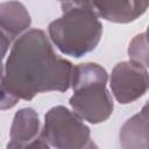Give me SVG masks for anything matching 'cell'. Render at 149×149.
I'll return each instance as SVG.
<instances>
[{"label": "cell", "mask_w": 149, "mask_h": 149, "mask_svg": "<svg viewBox=\"0 0 149 149\" xmlns=\"http://www.w3.org/2000/svg\"><path fill=\"white\" fill-rule=\"evenodd\" d=\"M128 56L130 61L149 68V41L146 33L137 34L129 43Z\"/></svg>", "instance_id": "cell-10"}, {"label": "cell", "mask_w": 149, "mask_h": 149, "mask_svg": "<svg viewBox=\"0 0 149 149\" xmlns=\"http://www.w3.org/2000/svg\"><path fill=\"white\" fill-rule=\"evenodd\" d=\"M73 66L59 57L41 29H30L13 44L1 76V109L19 100H31L50 91L64 92L71 86Z\"/></svg>", "instance_id": "cell-1"}, {"label": "cell", "mask_w": 149, "mask_h": 149, "mask_svg": "<svg viewBox=\"0 0 149 149\" xmlns=\"http://www.w3.org/2000/svg\"><path fill=\"white\" fill-rule=\"evenodd\" d=\"M31 23L30 15L23 3L7 1L0 3V42L2 56L16 37L21 35Z\"/></svg>", "instance_id": "cell-6"}, {"label": "cell", "mask_w": 149, "mask_h": 149, "mask_svg": "<svg viewBox=\"0 0 149 149\" xmlns=\"http://www.w3.org/2000/svg\"><path fill=\"white\" fill-rule=\"evenodd\" d=\"M40 134V120L37 112L30 107L19 109L13 119L9 142L7 148H20L35 139Z\"/></svg>", "instance_id": "cell-8"}, {"label": "cell", "mask_w": 149, "mask_h": 149, "mask_svg": "<svg viewBox=\"0 0 149 149\" xmlns=\"http://www.w3.org/2000/svg\"><path fill=\"white\" fill-rule=\"evenodd\" d=\"M40 135L56 149H99L83 119L64 106L47 112Z\"/></svg>", "instance_id": "cell-4"}, {"label": "cell", "mask_w": 149, "mask_h": 149, "mask_svg": "<svg viewBox=\"0 0 149 149\" xmlns=\"http://www.w3.org/2000/svg\"><path fill=\"white\" fill-rule=\"evenodd\" d=\"M121 149H149V119L141 113L129 118L120 128Z\"/></svg>", "instance_id": "cell-9"}, {"label": "cell", "mask_w": 149, "mask_h": 149, "mask_svg": "<svg viewBox=\"0 0 149 149\" xmlns=\"http://www.w3.org/2000/svg\"><path fill=\"white\" fill-rule=\"evenodd\" d=\"M142 115H144L147 119H149V101L142 107V109H141V112H140Z\"/></svg>", "instance_id": "cell-12"}, {"label": "cell", "mask_w": 149, "mask_h": 149, "mask_svg": "<svg viewBox=\"0 0 149 149\" xmlns=\"http://www.w3.org/2000/svg\"><path fill=\"white\" fill-rule=\"evenodd\" d=\"M6 149H50V147H49V143L44 139H42L40 135L34 141H31L20 148H6Z\"/></svg>", "instance_id": "cell-11"}, {"label": "cell", "mask_w": 149, "mask_h": 149, "mask_svg": "<svg viewBox=\"0 0 149 149\" xmlns=\"http://www.w3.org/2000/svg\"><path fill=\"white\" fill-rule=\"evenodd\" d=\"M98 16L115 23H128L141 16L149 2L147 1H92Z\"/></svg>", "instance_id": "cell-7"}, {"label": "cell", "mask_w": 149, "mask_h": 149, "mask_svg": "<svg viewBox=\"0 0 149 149\" xmlns=\"http://www.w3.org/2000/svg\"><path fill=\"white\" fill-rule=\"evenodd\" d=\"M62 16L48 27L52 43L64 55L79 58L95 49L102 24L90 1H65L61 3Z\"/></svg>", "instance_id": "cell-2"}, {"label": "cell", "mask_w": 149, "mask_h": 149, "mask_svg": "<svg viewBox=\"0 0 149 149\" xmlns=\"http://www.w3.org/2000/svg\"><path fill=\"white\" fill-rule=\"evenodd\" d=\"M109 85L120 104H130L149 90V72L143 65L133 61L118 63L111 73Z\"/></svg>", "instance_id": "cell-5"}, {"label": "cell", "mask_w": 149, "mask_h": 149, "mask_svg": "<svg viewBox=\"0 0 149 149\" xmlns=\"http://www.w3.org/2000/svg\"><path fill=\"white\" fill-rule=\"evenodd\" d=\"M146 36H147V38H148V41H149V26H148V28H147V31H146Z\"/></svg>", "instance_id": "cell-13"}, {"label": "cell", "mask_w": 149, "mask_h": 149, "mask_svg": "<svg viewBox=\"0 0 149 149\" xmlns=\"http://www.w3.org/2000/svg\"><path fill=\"white\" fill-rule=\"evenodd\" d=\"M108 74L97 63H83L73 66L71 86L73 94L70 106L85 121L97 125L106 121L113 113V100L106 88Z\"/></svg>", "instance_id": "cell-3"}]
</instances>
